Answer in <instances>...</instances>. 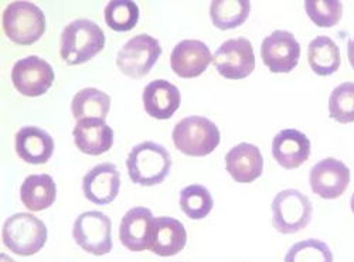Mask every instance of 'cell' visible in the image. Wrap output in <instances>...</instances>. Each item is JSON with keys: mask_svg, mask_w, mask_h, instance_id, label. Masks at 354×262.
<instances>
[{"mask_svg": "<svg viewBox=\"0 0 354 262\" xmlns=\"http://www.w3.org/2000/svg\"><path fill=\"white\" fill-rule=\"evenodd\" d=\"M261 58L271 73H290L299 63L301 44L292 33L277 30L263 39Z\"/></svg>", "mask_w": 354, "mask_h": 262, "instance_id": "8fae6325", "label": "cell"}, {"mask_svg": "<svg viewBox=\"0 0 354 262\" xmlns=\"http://www.w3.org/2000/svg\"><path fill=\"white\" fill-rule=\"evenodd\" d=\"M127 167L129 178L140 186H156L165 182L171 167V158L166 148L156 142H143L131 151Z\"/></svg>", "mask_w": 354, "mask_h": 262, "instance_id": "7a4b0ae2", "label": "cell"}, {"mask_svg": "<svg viewBox=\"0 0 354 262\" xmlns=\"http://www.w3.org/2000/svg\"><path fill=\"white\" fill-rule=\"evenodd\" d=\"M248 0H214L210 6L213 24L220 30L240 27L250 16Z\"/></svg>", "mask_w": 354, "mask_h": 262, "instance_id": "d4e9b609", "label": "cell"}, {"mask_svg": "<svg viewBox=\"0 0 354 262\" xmlns=\"http://www.w3.org/2000/svg\"><path fill=\"white\" fill-rule=\"evenodd\" d=\"M12 82L21 95L40 97L51 88L54 70L41 57L28 55L15 64Z\"/></svg>", "mask_w": 354, "mask_h": 262, "instance_id": "30bf717a", "label": "cell"}, {"mask_svg": "<svg viewBox=\"0 0 354 262\" xmlns=\"http://www.w3.org/2000/svg\"><path fill=\"white\" fill-rule=\"evenodd\" d=\"M2 238L3 244L15 254L30 256L46 245L47 227L33 214L19 213L5 221Z\"/></svg>", "mask_w": 354, "mask_h": 262, "instance_id": "277c9868", "label": "cell"}, {"mask_svg": "<svg viewBox=\"0 0 354 262\" xmlns=\"http://www.w3.org/2000/svg\"><path fill=\"white\" fill-rule=\"evenodd\" d=\"M73 135L77 148L91 156L108 152L113 144V131L104 120H81L77 122Z\"/></svg>", "mask_w": 354, "mask_h": 262, "instance_id": "ffe728a7", "label": "cell"}, {"mask_svg": "<svg viewBox=\"0 0 354 262\" xmlns=\"http://www.w3.org/2000/svg\"><path fill=\"white\" fill-rule=\"evenodd\" d=\"M214 206L212 193L201 185H192L180 191V209L190 220L207 217Z\"/></svg>", "mask_w": 354, "mask_h": 262, "instance_id": "484cf974", "label": "cell"}, {"mask_svg": "<svg viewBox=\"0 0 354 262\" xmlns=\"http://www.w3.org/2000/svg\"><path fill=\"white\" fill-rule=\"evenodd\" d=\"M213 63V55L207 44L200 40H183L171 51V70L182 78H196Z\"/></svg>", "mask_w": 354, "mask_h": 262, "instance_id": "4fadbf2b", "label": "cell"}, {"mask_svg": "<svg viewBox=\"0 0 354 262\" xmlns=\"http://www.w3.org/2000/svg\"><path fill=\"white\" fill-rule=\"evenodd\" d=\"M160 55L162 47L156 39L149 35H138L118 53L116 64L125 75L138 79L151 73Z\"/></svg>", "mask_w": 354, "mask_h": 262, "instance_id": "52a82bcc", "label": "cell"}, {"mask_svg": "<svg viewBox=\"0 0 354 262\" xmlns=\"http://www.w3.org/2000/svg\"><path fill=\"white\" fill-rule=\"evenodd\" d=\"M0 262H15V261L6 254H0Z\"/></svg>", "mask_w": 354, "mask_h": 262, "instance_id": "1f68e13d", "label": "cell"}, {"mask_svg": "<svg viewBox=\"0 0 354 262\" xmlns=\"http://www.w3.org/2000/svg\"><path fill=\"white\" fill-rule=\"evenodd\" d=\"M347 57H348V62H350L351 67L354 68V37L348 41V46H347Z\"/></svg>", "mask_w": 354, "mask_h": 262, "instance_id": "4dcf8cb0", "label": "cell"}, {"mask_svg": "<svg viewBox=\"0 0 354 262\" xmlns=\"http://www.w3.org/2000/svg\"><path fill=\"white\" fill-rule=\"evenodd\" d=\"M3 30L16 44L30 46L36 43L46 30L43 10L30 2H13L3 12Z\"/></svg>", "mask_w": 354, "mask_h": 262, "instance_id": "5b68a950", "label": "cell"}, {"mask_svg": "<svg viewBox=\"0 0 354 262\" xmlns=\"http://www.w3.org/2000/svg\"><path fill=\"white\" fill-rule=\"evenodd\" d=\"M57 187L50 174H32L20 187V198L30 212H43L54 205Z\"/></svg>", "mask_w": 354, "mask_h": 262, "instance_id": "7402d4cb", "label": "cell"}, {"mask_svg": "<svg viewBox=\"0 0 354 262\" xmlns=\"http://www.w3.org/2000/svg\"><path fill=\"white\" fill-rule=\"evenodd\" d=\"M105 47L102 28L93 20L78 19L66 26L60 40L63 60L68 66L90 62Z\"/></svg>", "mask_w": 354, "mask_h": 262, "instance_id": "6da1fadb", "label": "cell"}, {"mask_svg": "<svg viewBox=\"0 0 354 262\" xmlns=\"http://www.w3.org/2000/svg\"><path fill=\"white\" fill-rule=\"evenodd\" d=\"M105 21L115 32H129L139 21V8L131 0H112L104 12Z\"/></svg>", "mask_w": 354, "mask_h": 262, "instance_id": "4316f807", "label": "cell"}, {"mask_svg": "<svg viewBox=\"0 0 354 262\" xmlns=\"http://www.w3.org/2000/svg\"><path fill=\"white\" fill-rule=\"evenodd\" d=\"M111 98L108 94L97 88H85L75 94L71 102V111L77 121L95 118L104 120L109 113Z\"/></svg>", "mask_w": 354, "mask_h": 262, "instance_id": "cb8c5ba5", "label": "cell"}, {"mask_svg": "<svg viewBox=\"0 0 354 262\" xmlns=\"http://www.w3.org/2000/svg\"><path fill=\"white\" fill-rule=\"evenodd\" d=\"M312 214L310 200L295 189L282 190L272 201V225L281 234H295L306 228Z\"/></svg>", "mask_w": 354, "mask_h": 262, "instance_id": "8992f818", "label": "cell"}, {"mask_svg": "<svg viewBox=\"0 0 354 262\" xmlns=\"http://www.w3.org/2000/svg\"><path fill=\"white\" fill-rule=\"evenodd\" d=\"M308 62L315 74L320 77L332 75L342 64L340 50L332 39L319 36L308 47Z\"/></svg>", "mask_w": 354, "mask_h": 262, "instance_id": "603a6c76", "label": "cell"}, {"mask_svg": "<svg viewBox=\"0 0 354 262\" xmlns=\"http://www.w3.org/2000/svg\"><path fill=\"white\" fill-rule=\"evenodd\" d=\"M309 182L315 194L326 200H335L347 190L350 170L342 160L326 158L312 167Z\"/></svg>", "mask_w": 354, "mask_h": 262, "instance_id": "7c38bea8", "label": "cell"}, {"mask_svg": "<svg viewBox=\"0 0 354 262\" xmlns=\"http://www.w3.org/2000/svg\"><path fill=\"white\" fill-rule=\"evenodd\" d=\"M182 95L179 88L169 81L155 79L147 84L143 90V106L147 115L155 120H170L179 109Z\"/></svg>", "mask_w": 354, "mask_h": 262, "instance_id": "2e32d148", "label": "cell"}, {"mask_svg": "<svg viewBox=\"0 0 354 262\" xmlns=\"http://www.w3.org/2000/svg\"><path fill=\"white\" fill-rule=\"evenodd\" d=\"M285 262H333V254L326 243L310 238L293 244L285 255Z\"/></svg>", "mask_w": 354, "mask_h": 262, "instance_id": "83f0119b", "label": "cell"}, {"mask_svg": "<svg viewBox=\"0 0 354 262\" xmlns=\"http://www.w3.org/2000/svg\"><path fill=\"white\" fill-rule=\"evenodd\" d=\"M153 218L155 217L149 209H131L122 217L120 227V240L122 245L132 252L149 250Z\"/></svg>", "mask_w": 354, "mask_h": 262, "instance_id": "9a60e30c", "label": "cell"}, {"mask_svg": "<svg viewBox=\"0 0 354 262\" xmlns=\"http://www.w3.org/2000/svg\"><path fill=\"white\" fill-rule=\"evenodd\" d=\"M216 70L228 79H243L255 68L254 47L248 39L239 37L224 41L213 55Z\"/></svg>", "mask_w": 354, "mask_h": 262, "instance_id": "9c48e42d", "label": "cell"}, {"mask_svg": "<svg viewBox=\"0 0 354 262\" xmlns=\"http://www.w3.org/2000/svg\"><path fill=\"white\" fill-rule=\"evenodd\" d=\"M111 232L112 223L108 216L101 212H86L77 217L73 237L84 251L101 256L112 250Z\"/></svg>", "mask_w": 354, "mask_h": 262, "instance_id": "ba28073f", "label": "cell"}, {"mask_svg": "<svg viewBox=\"0 0 354 262\" xmlns=\"http://www.w3.org/2000/svg\"><path fill=\"white\" fill-rule=\"evenodd\" d=\"M121 187V173L112 163H101L85 174L82 190L94 205L106 206L112 203Z\"/></svg>", "mask_w": 354, "mask_h": 262, "instance_id": "5bb4252c", "label": "cell"}, {"mask_svg": "<svg viewBox=\"0 0 354 262\" xmlns=\"http://www.w3.org/2000/svg\"><path fill=\"white\" fill-rule=\"evenodd\" d=\"M329 112L330 118L340 124L354 122V82H343L332 91Z\"/></svg>", "mask_w": 354, "mask_h": 262, "instance_id": "f1b7e54d", "label": "cell"}, {"mask_svg": "<svg viewBox=\"0 0 354 262\" xmlns=\"http://www.w3.org/2000/svg\"><path fill=\"white\" fill-rule=\"evenodd\" d=\"M174 147L187 156L203 158L213 153L220 143V131L204 116H187L173 129Z\"/></svg>", "mask_w": 354, "mask_h": 262, "instance_id": "3957f363", "label": "cell"}, {"mask_svg": "<svg viewBox=\"0 0 354 262\" xmlns=\"http://www.w3.org/2000/svg\"><path fill=\"white\" fill-rule=\"evenodd\" d=\"M187 244L185 225L171 217L153 218L149 250L159 256H173Z\"/></svg>", "mask_w": 354, "mask_h": 262, "instance_id": "d6986e66", "label": "cell"}, {"mask_svg": "<svg viewBox=\"0 0 354 262\" xmlns=\"http://www.w3.org/2000/svg\"><path fill=\"white\" fill-rule=\"evenodd\" d=\"M272 156L288 170L298 169L310 156V140L298 129H283L272 140Z\"/></svg>", "mask_w": 354, "mask_h": 262, "instance_id": "e0dca14e", "label": "cell"}, {"mask_svg": "<svg viewBox=\"0 0 354 262\" xmlns=\"http://www.w3.org/2000/svg\"><path fill=\"white\" fill-rule=\"evenodd\" d=\"M16 152L27 163L44 165L53 156L54 140L39 127H23L16 133Z\"/></svg>", "mask_w": 354, "mask_h": 262, "instance_id": "44dd1931", "label": "cell"}, {"mask_svg": "<svg viewBox=\"0 0 354 262\" xmlns=\"http://www.w3.org/2000/svg\"><path fill=\"white\" fill-rule=\"evenodd\" d=\"M225 167L235 182L252 183L262 174L263 158L258 147L243 142L228 151L225 155Z\"/></svg>", "mask_w": 354, "mask_h": 262, "instance_id": "ac0fdd59", "label": "cell"}, {"mask_svg": "<svg viewBox=\"0 0 354 262\" xmlns=\"http://www.w3.org/2000/svg\"><path fill=\"white\" fill-rule=\"evenodd\" d=\"M305 9L317 27H333L343 16V5L339 0H306Z\"/></svg>", "mask_w": 354, "mask_h": 262, "instance_id": "f546056e", "label": "cell"}, {"mask_svg": "<svg viewBox=\"0 0 354 262\" xmlns=\"http://www.w3.org/2000/svg\"><path fill=\"white\" fill-rule=\"evenodd\" d=\"M350 206H351V212L354 213V193L351 196V200H350Z\"/></svg>", "mask_w": 354, "mask_h": 262, "instance_id": "d6a6232c", "label": "cell"}]
</instances>
